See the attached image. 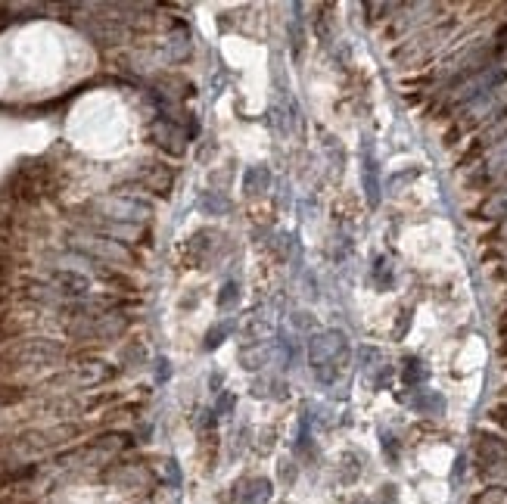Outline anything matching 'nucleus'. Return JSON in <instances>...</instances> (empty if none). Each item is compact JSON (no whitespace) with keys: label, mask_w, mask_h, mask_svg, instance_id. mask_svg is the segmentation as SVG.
<instances>
[{"label":"nucleus","mask_w":507,"mask_h":504,"mask_svg":"<svg viewBox=\"0 0 507 504\" xmlns=\"http://www.w3.org/2000/svg\"><path fill=\"white\" fill-rule=\"evenodd\" d=\"M171 180H175V174H171V168H165V165H150L144 174H140V184H144L146 190L159 193V196H169Z\"/></svg>","instance_id":"nucleus-6"},{"label":"nucleus","mask_w":507,"mask_h":504,"mask_svg":"<svg viewBox=\"0 0 507 504\" xmlns=\"http://www.w3.org/2000/svg\"><path fill=\"white\" fill-rule=\"evenodd\" d=\"M268 498H271V483H268V479H249V483H243L240 504H265Z\"/></svg>","instance_id":"nucleus-7"},{"label":"nucleus","mask_w":507,"mask_h":504,"mask_svg":"<svg viewBox=\"0 0 507 504\" xmlns=\"http://www.w3.org/2000/svg\"><path fill=\"white\" fill-rule=\"evenodd\" d=\"M69 358V348L50 336H19L0 346V367H53Z\"/></svg>","instance_id":"nucleus-1"},{"label":"nucleus","mask_w":507,"mask_h":504,"mask_svg":"<svg viewBox=\"0 0 507 504\" xmlns=\"http://www.w3.org/2000/svg\"><path fill=\"white\" fill-rule=\"evenodd\" d=\"M150 134H153V140H156V147H162L165 153H171V156H181L184 149H187V134H184L171 118H156Z\"/></svg>","instance_id":"nucleus-4"},{"label":"nucleus","mask_w":507,"mask_h":504,"mask_svg":"<svg viewBox=\"0 0 507 504\" xmlns=\"http://www.w3.org/2000/svg\"><path fill=\"white\" fill-rule=\"evenodd\" d=\"M345 348V336L339 330H321L308 342V355H312L314 377L321 383H333V377L339 373V355Z\"/></svg>","instance_id":"nucleus-2"},{"label":"nucleus","mask_w":507,"mask_h":504,"mask_svg":"<svg viewBox=\"0 0 507 504\" xmlns=\"http://www.w3.org/2000/svg\"><path fill=\"white\" fill-rule=\"evenodd\" d=\"M13 274H16V265H13V259H10L7 252H0V296H7V286H10V280H13Z\"/></svg>","instance_id":"nucleus-10"},{"label":"nucleus","mask_w":507,"mask_h":504,"mask_svg":"<svg viewBox=\"0 0 507 504\" xmlns=\"http://www.w3.org/2000/svg\"><path fill=\"white\" fill-rule=\"evenodd\" d=\"M486 215H492V218H504L507 215V193H501L498 199H492V203L486 205Z\"/></svg>","instance_id":"nucleus-12"},{"label":"nucleus","mask_w":507,"mask_h":504,"mask_svg":"<svg viewBox=\"0 0 507 504\" xmlns=\"http://www.w3.org/2000/svg\"><path fill=\"white\" fill-rule=\"evenodd\" d=\"M237 299H240V286L233 283V280H227V283L221 286V292H218V305L221 308H231Z\"/></svg>","instance_id":"nucleus-11"},{"label":"nucleus","mask_w":507,"mask_h":504,"mask_svg":"<svg viewBox=\"0 0 507 504\" xmlns=\"http://www.w3.org/2000/svg\"><path fill=\"white\" fill-rule=\"evenodd\" d=\"M364 187H367V199H370V205H376L380 203V187H376V162L370 159H364Z\"/></svg>","instance_id":"nucleus-9"},{"label":"nucleus","mask_w":507,"mask_h":504,"mask_svg":"<svg viewBox=\"0 0 507 504\" xmlns=\"http://www.w3.org/2000/svg\"><path fill=\"white\" fill-rule=\"evenodd\" d=\"M268 180H271L268 168H265V165H258V168H249V171H246L243 187H246V193H249V196H256V193H262L265 187H268Z\"/></svg>","instance_id":"nucleus-8"},{"label":"nucleus","mask_w":507,"mask_h":504,"mask_svg":"<svg viewBox=\"0 0 507 504\" xmlns=\"http://www.w3.org/2000/svg\"><path fill=\"white\" fill-rule=\"evenodd\" d=\"M501 81H504V68H482L476 78H470L467 84H461L457 100H461V103H473V100L486 97L488 91H495Z\"/></svg>","instance_id":"nucleus-5"},{"label":"nucleus","mask_w":507,"mask_h":504,"mask_svg":"<svg viewBox=\"0 0 507 504\" xmlns=\"http://www.w3.org/2000/svg\"><path fill=\"white\" fill-rule=\"evenodd\" d=\"M224 333H227V327H215V330H209L206 348H215V346H221V339H224Z\"/></svg>","instance_id":"nucleus-13"},{"label":"nucleus","mask_w":507,"mask_h":504,"mask_svg":"<svg viewBox=\"0 0 507 504\" xmlns=\"http://www.w3.org/2000/svg\"><path fill=\"white\" fill-rule=\"evenodd\" d=\"M75 246L82 249V252L94 255V259H109V261H125V265H131L134 252L131 249L122 246V240H113V236H100V234H88V236H78Z\"/></svg>","instance_id":"nucleus-3"}]
</instances>
